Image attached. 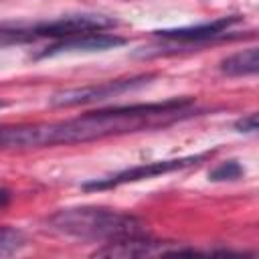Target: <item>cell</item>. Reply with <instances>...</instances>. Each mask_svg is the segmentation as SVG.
I'll list each match as a JSON object with an SVG mask.
<instances>
[{
	"label": "cell",
	"instance_id": "ba28073f",
	"mask_svg": "<svg viewBox=\"0 0 259 259\" xmlns=\"http://www.w3.org/2000/svg\"><path fill=\"white\" fill-rule=\"evenodd\" d=\"M259 69V59H257V47L243 49L239 53L229 55L227 59L221 61V73L227 77H247L255 75Z\"/></svg>",
	"mask_w": 259,
	"mask_h": 259
},
{
	"label": "cell",
	"instance_id": "277c9868",
	"mask_svg": "<svg viewBox=\"0 0 259 259\" xmlns=\"http://www.w3.org/2000/svg\"><path fill=\"white\" fill-rule=\"evenodd\" d=\"M154 77H156L154 73H148V75L111 79V81H103V83H91V85H83V87H71V89L53 93L49 97V103L55 107H75V105L105 101L109 97H117L127 91H136V89L148 85Z\"/></svg>",
	"mask_w": 259,
	"mask_h": 259
},
{
	"label": "cell",
	"instance_id": "3957f363",
	"mask_svg": "<svg viewBox=\"0 0 259 259\" xmlns=\"http://www.w3.org/2000/svg\"><path fill=\"white\" fill-rule=\"evenodd\" d=\"M115 26H117L115 18L107 14H97V12L65 14L59 18L38 20V22H4L0 24V49L34 42L40 38L59 40V38H67L83 32H103Z\"/></svg>",
	"mask_w": 259,
	"mask_h": 259
},
{
	"label": "cell",
	"instance_id": "7a4b0ae2",
	"mask_svg": "<svg viewBox=\"0 0 259 259\" xmlns=\"http://www.w3.org/2000/svg\"><path fill=\"white\" fill-rule=\"evenodd\" d=\"M49 227L61 235L87 241H117L146 235V223L130 212L105 206H69L49 217Z\"/></svg>",
	"mask_w": 259,
	"mask_h": 259
},
{
	"label": "cell",
	"instance_id": "8fae6325",
	"mask_svg": "<svg viewBox=\"0 0 259 259\" xmlns=\"http://www.w3.org/2000/svg\"><path fill=\"white\" fill-rule=\"evenodd\" d=\"M235 130L237 132H245V134H255L257 132V113H247L243 117H239L235 121Z\"/></svg>",
	"mask_w": 259,
	"mask_h": 259
},
{
	"label": "cell",
	"instance_id": "30bf717a",
	"mask_svg": "<svg viewBox=\"0 0 259 259\" xmlns=\"http://www.w3.org/2000/svg\"><path fill=\"white\" fill-rule=\"evenodd\" d=\"M243 174H245V170L237 160H227V162H221L219 166H214L208 172V178L212 182H225V180H237Z\"/></svg>",
	"mask_w": 259,
	"mask_h": 259
},
{
	"label": "cell",
	"instance_id": "8992f818",
	"mask_svg": "<svg viewBox=\"0 0 259 259\" xmlns=\"http://www.w3.org/2000/svg\"><path fill=\"white\" fill-rule=\"evenodd\" d=\"M127 40L119 34L113 32H83V34H73L67 38H59L51 42L49 47L40 49L34 59H45V57H57V55H73V53H99V51H109L123 47Z\"/></svg>",
	"mask_w": 259,
	"mask_h": 259
},
{
	"label": "cell",
	"instance_id": "5b68a950",
	"mask_svg": "<svg viewBox=\"0 0 259 259\" xmlns=\"http://www.w3.org/2000/svg\"><path fill=\"white\" fill-rule=\"evenodd\" d=\"M208 154H196V156H184V158H170V160H156V162H146V164H138L132 168H125L117 174L99 178V180H91L85 182L83 188L85 190H107V188H117L121 184H130V182H138V180H148V178H156V176H164L176 170H184L190 166L200 164Z\"/></svg>",
	"mask_w": 259,
	"mask_h": 259
},
{
	"label": "cell",
	"instance_id": "9c48e42d",
	"mask_svg": "<svg viewBox=\"0 0 259 259\" xmlns=\"http://www.w3.org/2000/svg\"><path fill=\"white\" fill-rule=\"evenodd\" d=\"M24 233L10 225H0V257L16 255L24 247Z\"/></svg>",
	"mask_w": 259,
	"mask_h": 259
},
{
	"label": "cell",
	"instance_id": "7c38bea8",
	"mask_svg": "<svg viewBox=\"0 0 259 259\" xmlns=\"http://www.w3.org/2000/svg\"><path fill=\"white\" fill-rule=\"evenodd\" d=\"M8 200H10V190H6V188H0V206L8 204Z\"/></svg>",
	"mask_w": 259,
	"mask_h": 259
},
{
	"label": "cell",
	"instance_id": "52a82bcc",
	"mask_svg": "<svg viewBox=\"0 0 259 259\" xmlns=\"http://www.w3.org/2000/svg\"><path fill=\"white\" fill-rule=\"evenodd\" d=\"M241 22V16H221L210 22H202L196 26H182V28H164L154 30V36L164 38L168 42H180V45H202L208 40H219L229 36L231 28Z\"/></svg>",
	"mask_w": 259,
	"mask_h": 259
},
{
	"label": "cell",
	"instance_id": "4fadbf2b",
	"mask_svg": "<svg viewBox=\"0 0 259 259\" xmlns=\"http://www.w3.org/2000/svg\"><path fill=\"white\" fill-rule=\"evenodd\" d=\"M2 107H6V101H2V99H0V109H2Z\"/></svg>",
	"mask_w": 259,
	"mask_h": 259
},
{
	"label": "cell",
	"instance_id": "6da1fadb",
	"mask_svg": "<svg viewBox=\"0 0 259 259\" xmlns=\"http://www.w3.org/2000/svg\"><path fill=\"white\" fill-rule=\"evenodd\" d=\"M190 115H196L194 101L190 97H172L166 101L115 105L107 109L87 111L83 115L51 123L0 125V150L85 144L109 136H121L168 125Z\"/></svg>",
	"mask_w": 259,
	"mask_h": 259
}]
</instances>
